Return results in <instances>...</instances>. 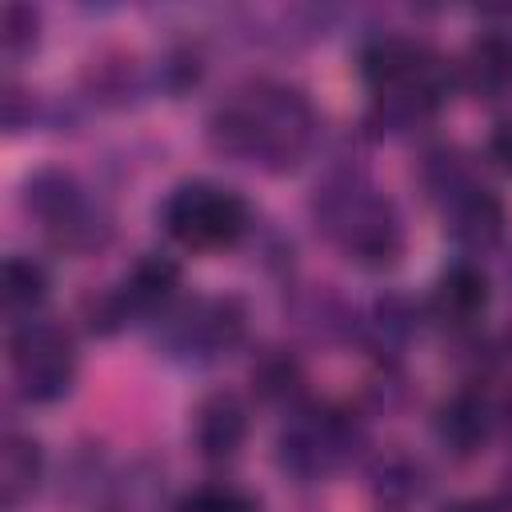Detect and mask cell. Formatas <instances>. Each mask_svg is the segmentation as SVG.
I'll list each match as a JSON object with an SVG mask.
<instances>
[{
    "label": "cell",
    "instance_id": "6da1fadb",
    "mask_svg": "<svg viewBox=\"0 0 512 512\" xmlns=\"http://www.w3.org/2000/svg\"><path fill=\"white\" fill-rule=\"evenodd\" d=\"M212 140L236 160L280 172L308 152L312 108L296 88L256 80L212 116Z\"/></svg>",
    "mask_w": 512,
    "mask_h": 512
},
{
    "label": "cell",
    "instance_id": "2e32d148",
    "mask_svg": "<svg viewBox=\"0 0 512 512\" xmlns=\"http://www.w3.org/2000/svg\"><path fill=\"white\" fill-rule=\"evenodd\" d=\"M0 296L16 312H32L48 296V272L32 256H8L0 268Z\"/></svg>",
    "mask_w": 512,
    "mask_h": 512
},
{
    "label": "cell",
    "instance_id": "e0dca14e",
    "mask_svg": "<svg viewBox=\"0 0 512 512\" xmlns=\"http://www.w3.org/2000/svg\"><path fill=\"white\" fill-rule=\"evenodd\" d=\"M36 28H40V16L28 4H4V12H0V44H4V56L16 60V56L32 52L36 48Z\"/></svg>",
    "mask_w": 512,
    "mask_h": 512
},
{
    "label": "cell",
    "instance_id": "9c48e42d",
    "mask_svg": "<svg viewBox=\"0 0 512 512\" xmlns=\"http://www.w3.org/2000/svg\"><path fill=\"white\" fill-rule=\"evenodd\" d=\"M448 232L464 248H492L504 236V204L476 184H456L448 192Z\"/></svg>",
    "mask_w": 512,
    "mask_h": 512
},
{
    "label": "cell",
    "instance_id": "5bb4252c",
    "mask_svg": "<svg viewBox=\"0 0 512 512\" xmlns=\"http://www.w3.org/2000/svg\"><path fill=\"white\" fill-rule=\"evenodd\" d=\"M488 276L476 268V264H452L440 280H436V292H432V304L444 320H456V324H468L476 320L484 308H488Z\"/></svg>",
    "mask_w": 512,
    "mask_h": 512
},
{
    "label": "cell",
    "instance_id": "d6986e66",
    "mask_svg": "<svg viewBox=\"0 0 512 512\" xmlns=\"http://www.w3.org/2000/svg\"><path fill=\"white\" fill-rule=\"evenodd\" d=\"M488 156H492L504 172H512V120L496 124V132L488 136Z\"/></svg>",
    "mask_w": 512,
    "mask_h": 512
},
{
    "label": "cell",
    "instance_id": "277c9868",
    "mask_svg": "<svg viewBox=\"0 0 512 512\" xmlns=\"http://www.w3.org/2000/svg\"><path fill=\"white\" fill-rule=\"evenodd\" d=\"M8 364L16 392L32 404H52L68 396L76 380V340L52 320H24L8 336Z\"/></svg>",
    "mask_w": 512,
    "mask_h": 512
},
{
    "label": "cell",
    "instance_id": "ffe728a7",
    "mask_svg": "<svg viewBox=\"0 0 512 512\" xmlns=\"http://www.w3.org/2000/svg\"><path fill=\"white\" fill-rule=\"evenodd\" d=\"M444 512H504L496 500H480V496H472V500H456V504H448Z\"/></svg>",
    "mask_w": 512,
    "mask_h": 512
},
{
    "label": "cell",
    "instance_id": "30bf717a",
    "mask_svg": "<svg viewBox=\"0 0 512 512\" xmlns=\"http://www.w3.org/2000/svg\"><path fill=\"white\" fill-rule=\"evenodd\" d=\"M248 436V412L236 392H208L196 408V448L204 460L220 464L240 452Z\"/></svg>",
    "mask_w": 512,
    "mask_h": 512
},
{
    "label": "cell",
    "instance_id": "44dd1931",
    "mask_svg": "<svg viewBox=\"0 0 512 512\" xmlns=\"http://www.w3.org/2000/svg\"><path fill=\"white\" fill-rule=\"evenodd\" d=\"M496 504H500V508H512V472H508V484H504V496H500Z\"/></svg>",
    "mask_w": 512,
    "mask_h": 512
},
{
    "label": "cell",
    "instance_id": "ba28073f",
    "mask_svg": "<svg viewBox=\"0 0 512 512\" xmlns=\"http://www.w3.org/2000/svg\"><path fill=\"white\" fill-rule=\"evenodd\" d=\"M440 60L416 44V40H404V36H380L372 44H364L360 52V72L368 80V88L380 96V92H392L400 84H412L420 80L424 72H432Z\"/></svg>",
    "mask_w": 512,
    "mask_h": 512
},
{
    "label": "cell",
    "instance_id": "7c38bea8",
    "mask_svg": "<svg viewBox=\"0 0 512 512\" xmlns=\"http://www.w3.org/2000/svg\"><path fill=\"white\" fill-rule=\"evenodd\" d=\"M40 472H44L40 444L24 432H4V440H0V504L20 508L36 492Z\"/></svg>",
    "mask_w": 512,
    "mask_h": 512
},
{
    "label": "cell",
    "instance_id": "7a4b0ae2",
    "mask_svg": "<svg viewBox=\"0 0 512 512\" xmlns=\"http://www.w3.org/2000/svg\"><path fill=\"white\" fill-rule=\"evenodd\" d=\"M316 216L324 232L360 264H392L400 252V216L392 200H384L372 184L348 176L320 192Z\"/></svg>",
    "mask_w": 512,
    "mask_h": 512
},
{
    "label": "cell",
    "instance_id": "ac0fdd59",
    "mask_svg": "<svg viewBox=\"0 0 512 512\" xmlns=\"http://www.w3.org/2000/svg\"><path fill=\"white\" fill-rule=\"evenodd\" d=\"M172 512H260V504L236 488H196Z\"/></svg>",
    "mask_w": 512,
    "mask_h": 512
},
{
    "label": "cell",
    "instance_id": "8992f818",
    "mask_svg": "<svg viewBox=\"0 0 512 512\" xmlns=\"http://www.w3.org/2000/svg\"><path fill=\"white\" fill-rule=\"evenodd\" d=\"M240 340V308L232 300H192L164 324V344L180 356H220Z\"/></svg>",
    "mask_w": 512,
    "mask_h": 512
},
{
    "label": "cell",
    "instance_id": "8fae6325",
    "mask_svg": "<svg viewBox=\"0 0 512 512\" xmlns=\"http://www.w3.org/2000/svg\"><path fill=\"white\" fill-rule=\"evenodd\" d=\"M460 84L484 100L504 96L512 88V32H480L460 56Z\"/></svg>",
    "mask_w": 512,
    "mask_h": 512
},
{
    "label": "cell",
    "instance_id": "4fadbf2b",
    "mask_svg": "<svg viewBox=\"0 0 512 512\" xmlns=\"http://www.w3.org/2000/svg\"><path fill=\"white\" fill-rule=\"evenodd\" d=\"M488 428H492V416H488L484 396L476 392H456L452 400H444L436 416V432L456 456H472L488 440Z\"/></svg>",
    "mask_w": 512,
    "mask_h": 512
},
{
    "label": "cell",
    "instance_id": "3957f363",
    "mask_svg": "<svg viewBox=\"0 0 512 512\" xmlns=\"http://www.w3.org/2000/svg\"><path fill=\"white\" fill-rule=\"evenodd\" d=\"M164 228L176 244L192 248V252H216V248H232L244 228H248V204L208 180H192L180 184L168 200H164Z\"/></svg>",
    "mask_w": 512,
    "mask_h": 512
},
{
    "label": "cell",
    "instance_id": "9a60e30c",
    "mask_svg": "<svg viewBox=\"0 0 512 512\" xmlns=\"http://www.w3.org/2000/svg\"><path fill=\"white\" fill-rule=\"evenodd\" d=\"M180 284V264L168 260V256H144L132 264L128 280H124V292H120V304L124 312L128 308H160L172 300Z\"/></svg>",
    "mask_w": 512,
    "mask_h": 512
},
{
    "label": "cell",
    "instance_id": "5b68a950",
    "mask_svg": "<svg viewBox=\"0 0 512 512\" xmlns=\"http://www.w3.org/2000/svg\"><path fill=\"white\" fill-rule=\"evenodd\" d=\"M24 204L48 224V232L64 248H92V244H100V236L108 228L100 220V212L88 204L76 176L60 172V168H40L24 184Z\"/></svg>",
    "mask_w": 512,
    "mask_h": 512
},
{
    "label": "cell",
    "instance_id": "52a82bcc",
    "mask_svg": "<svg viewBox=\"0 0 512 512\" xmlns=\"http://www.w3.org/2000/svg\"><path fill=\"white\" fill-rule=\"evenodd\" d=\"M348 452V424L332 412H300L280 432V460L296 476L312 480L332 472Z\"/></svg>",
    "mask_w": 512,
    "mask_h": 512
}]
</instances>
